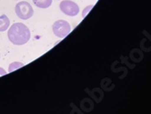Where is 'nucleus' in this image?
<instances>
[{
    "label": "nucleus",
    "instance_id": "5",
    "mask_svg": "<svg viewBox=\"0 0 151 114\" xmlns=\"http://www.w3.org/2000/svg\"><path fill=\"white\" fill-rule=\"evenodd\" d=\"M10 26V21L6 15L0 17V32H4Z\"/></svg>",
    "mask_w": 151,
    "mask_h": 114
},
{
    "label": "nucleus",
    "instance_id": "3",
    "mask_svg": "<svg viewBox=\"0 0 151 114\" xmlns=\"http://www.w3.org/2000/svg\"><path fill=\"white\" fill-rule=\"evenodd\" d=\"M53 32L58 38H66L71 31V27L66 20H58L53 25Z\"/></svg>",
    "mask_w": 151,
    "mask_h": 114
},
{
    "label": "nucleus",
    "instance_id": "9",
    "mask_svg": "<svg viewBox=\"0 0 151 114\" xmlns=\"http://www.w3.org/2000/svg\"><path fill=\"white\" fill-rule=\"evenodd\" d=\"M4 75H6V70H5L4 69H2V68H0V77H1V76H4Z\"/></svg>",
    "mask_w": 151,
    "mask_h": 114
},
{
    "label": "nucleus",
    "instance_id": "6",
    "mask_svg": "<svg viewBox=\"0 0 151 114\" xmlns=\"http://www.w3.org/2000/svg\"><path fill=\"white\" fill-rule=\"evenodd\" d=\"M33 3L39 8H47L51 6L52 0H33Z\"/></svg>",
    "mask_w": 151,
    "mask_h": 114
},
{
    "label": "nucleus",
    "instance_id": "8",
    "mask_svg": "<svg viewBox=\"0 0 151 114\" xmlns=\"http://www.w3.org/2000/svg\"><path fill=\"white\" fill-rule=\"evenodd\" d=\"M93 7V5H91V6H87L85 9H84V11H83V13H82V17H86V16L88 15V13L89 12V10L91 9Z\"/></svg>",
    "mask_w": 151,
    "mask_h": 114
},
{
    "label": "nucleus",
    "instance_id": "1",
    "mask_svg": "<svg viewBox=\"0 0 151 114\" xmlns=\"http://www.w3.org/2000/svg\"><path fill=\"white\" fill-rule=\"evenodd\" d=\"M8 39L14 45H24L30 39V31L28 27L22 23L13 24L7 32Z\"/></svg>",
    "mask_w": 151,
    "mask_h": 114
},
{
    "label": "nucleus",
    "instance_id": "7",
    "mask_svg": "<svg viewBox=\"0 0 151 114\" xmlns=\"http://www.w3.org/2000/svg\"><path fill=\"white\" fill-rule=\"evenodd\" d=\"M24 67V64L23 63H20V62H13L9 65V69H8V72H12L17 69H20Z\"/></svg>",
    "mask_w": 151,
    "mask_h": 114
},
{
    "label": "nucleus",
    "instance_id": "2",
    "mask_svg": "<svg viewBox=\"0 0 151 114\" xmlns=\"http://www.w3.org/2000/svg\"><path fill=\"white\" fill-rule=\"evenodd\" d=\"M15 10H16L17 17L24 20L29 19L34 14L33 7H32V6L28 2H26V1H21L17 3L15 7Z\"/></svg>",
    "mask_w": 151,
    "mask_h": 114
},
{
    "label": "nucleus",
    "instance_id": "4",
    "mask_svg": "<svg viewBox=\"0 0 151 114\" xmlns=\"http://www.w3.org/2000/svg\"><path fill=\"white\" fill-rule=\"evenodd\" d=\"M60 10L67 16L75 17L79 12V6L78 4L71 1V0H63L59 5Z\"/></svg>",
    "mask_w": 151,
    "mask_h": 114
}]
</instances>
